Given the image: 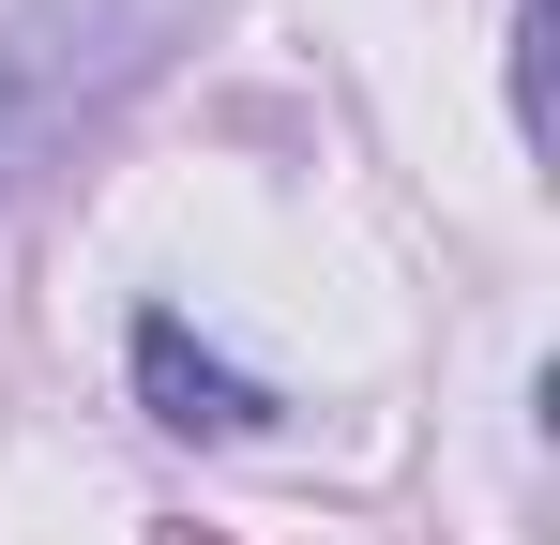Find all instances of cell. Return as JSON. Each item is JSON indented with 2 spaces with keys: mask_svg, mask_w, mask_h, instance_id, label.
Wrapping results in <instances>:
<instances>
[{
  "mask_svg": "<svg viewBox=\"0 0 560 545\" xmlns=\"http://www.w3.org/2000/svg\"><path fill=\"white\" fill-rule=\"evenodd\" d=\"M137 394H152V425H183V440H258L273 409H258V379L243 363H212L183 318H137Z\"/></svg>",
  "mask_w": 560,
  "mask_h": 545,
  "instance_id": "obj_2",
  "label": "cell"
},
{
  "mask_svg": "<svg viewBox=\"0 0 560 545\" xmlns=\"http://www.w3.org/2000/svg\"><path fill=\"white\" fill-rule=\"evenodd\" d=\"M77 15H92V0H31V15L0 31V182H31V152H46V137H61V121L137 61V46H77V61H61Z\"/></svg>",
  "mask_w": 560,
  "mask_h": 545,
  "instance_id": "obj_1",
  "label": "cell"
}]
</instances>
